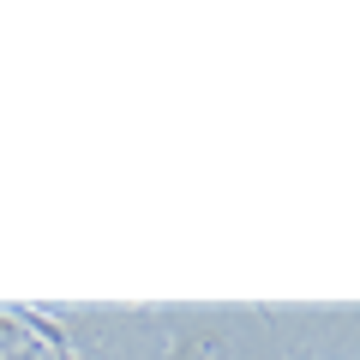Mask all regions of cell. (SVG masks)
<instances>
[{
  "label": "cell",
  "instance_id": "cell-1",
  "mask_svg": "<svg viewBox=\"0 0 360 360\" xmlns=\"http://www.w3.org/2000/svg\"><path fill=\"white\" fill-rule=\"evenodd\" d=\"M168 360H229V330L222 324H186V330H174Z\"/></svg>",
  "mask_w": 360,
  "mask_h": 360
},
{
  "label": "cell",
  "instance_id": "cell-2",
  "mask_svg": "<svg viewBox=\"0 0 360 360\" xmlns=\"http://www.w3.org/2000/svg\"><path fill=\"white\" fill-rule=\"evenodd\" d=\"M13 319L25 324L30 342H42L54 360H78V354H72V336H66V324L54 319V312H42V307H13Z\"/></svg>",
  "mask_w": 360,
  "mask_h": 360
},
{
  "label": "cell",
  "instance_id": "cell-3",
  "mask_svg": "<svg viewBox=\"0 0 360 360\" xmlns=\"http://www.w3.org/2000/svg\"><path fill=\"white\" fill-rule=\"evenodd\" d=\"M0 360H37V342H30V330L13 319V307H0Z\"/></svg>",
  "mask_w": 360,
  "mask_h": 360
}]
</instances>
